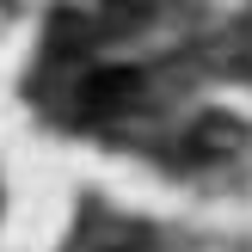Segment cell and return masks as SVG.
Here are the masks:
<instances>
[{
	"label": "cell",
	"mask_w": 252,
	"mask_h": 252,
	"mask_svg": "<svg viewBox=\"0 0 252 252\" xmlns=\"http://www.w3.org/2000/svg\"><path fill=\"white\" fill-rule=\"evenodd\" d=\"M240 142H246V123H240V117H228V111H203V117L185 123L179 160H185V166H209V160L240 154Z\"/></svg>",
	"instance_id": "cell-1"
},
{
	"label": "cell",
	"mask_w": 252,
	"mask_h": 252,
	"mask_svg": "<svg viewBox=\"0 0 252 252\" xmlns=\"http://www.w3.org/2000/svg\"><path fill=\"white\" fill-rule=\"evenodd\" d=\"M142 93H148V80H142L135 68H98V74L80 80L74 111H80V117H117V111H129Z\"/></svg>",
	"instance_id": "cell-2"
},
{
	"label": "cell",
	"mask_w": 252,
	"mask_h": 252,
	"mask_svg": "<svg viewBox=\"0 0 252 252\" xmlns=\"http://www.w3.org/2000/svg\"><path fill=\"white\" fill-rule=\"evenodd\" d=\"M154 12H160V0H98L93 25H98V37H129V31H148Z\"/></svg>",
	"instance_id": "cell-3"
}]
</instances>
